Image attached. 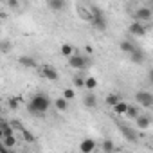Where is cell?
Segmentation results:
<instances>
[{"instance_id":"6da1fadb","label":"cell","mask_w":153,"mask_h":153,"mask_svg":"<svg viewBox=\"0 0 153 153\" xmlns=\"http://www.w3.org/2000/svg\"><path fill=\"white\" fill-rule=\"evenodd\" d=\"M51 108V99L47 94H36L31 97L29 105H27V110L31 115H36V117H42L47 114V110Z\"/></svg>"},{"instance_id":"7a4b0ae2","label":"cell","mask_w":153,"mask_h":153,"mask_svg":"<svg viewBox=\"0 0 153 153\" xmlns=\"http://www.w3.org/2000/svg\"><path fill=\"white\" fill-rule=\"evenodd\" d=\"M92 24L97 31H105L106 29V18H105V13L99 9V7H92Z\"/></svg>"},{"instance_id":"3957f363","label":"cell","mask_w":153,"mask_h":153,"mask_svg":"<svg viewBox=\"0 0 153 153\" xmlns=\"http://www.w3.org/2000/svg\"><path fill=\"white\" fill-rule=\"evenodd\" d=\"M135 101L142 108H151L153 106V94L151 92H146V90H139L135 94Z\"/></svg>"},{"instance_id":"277c9868","label":"cell","mask_w":153,"mask_h":153,"mask_svg":"<svg viewBox=\"0 0 153 153\" xmlns=\"http://www.w3.org/2000/svg\"><path fill=\"white\" fill-rule=\"evenodd\" d=\"M68 65L72 67V68H78V70H85V68H88V65H90V61L85 58V56H81V54H72L70 58H68Z\"/></svg>"},{"instance_id":"5b68a950","label":"cell","mask_w":153,"mask_h":153,"mask_svg":"<svg viewBox=\"0 0 153 153\" xmlns=\"http://www.w3.org/2000/svg\"><path fill=\"white\" fill-rule=\"evenodd\" d=\"M40 74L43 76L45 79H49V81H58L59 79V74H58V70L52 65H42L40 67Z\"/></svg>"},{"instance_id":"8992f818","label":"cell","mask_w":153,"mask_h":153,"mask_svg":"<svg viewBox=\"0 0 153 153\" xmlns=\"http://www.w3.org/2000/svg\"><path fill=\"white\" fill-rule=\"evenodd\" d=\"M128 31H130V34H131V36H144V34H146L144 22H139V20H135L133 24H130Z\"/></svg>"},{"instance_id":"52a82bcc","label":"cell","mask_w":153,"mask_h":153,"mask_svg":"<svg viewBox=\"0 0 153 153\" xmlns=\"http://www.w3.org/2000/svg\"><path fill=\"white\" fill-rule=\"evenodd\" d=\"M151 16H153V9L151 7H139L135 11V20H139V22H148Z\"/></svg>"},{"instance_id":"ba28073f","label":"cell","mask_w":153,"mask_h":153,"mask_svg":"<svg viewBox=\"0 0 153 153\" xmlns=\"http://www.w3.org/2000/svg\"><path fill=\"white\" fill-rule=\"evenodd\" d=\"M96 148H97V144H96L94 139H85V140H81V144H79V149H81L83 153H92Z\"/></svg>"},{"instance_id":"9c48e42d","label":"cell","mask_w":153,"mask_h":153,"mask_svg":"<svg viewBox=\"0 0 153 153\" xmlns=\"http://www.w3.org/2000/svg\"><path fill=\"white\" fill-rule=\"evenodd\" d=\"M130 59L135 63V65H140V63H144V59H146V54H144V51L142 49H135L131 54H130Z\"/></svg>"},{"instance_id":"30bf717a","label":"cell","mask_w":153,"mask_h":153,"mask_svg":"<svg viewBox=\"0 0 153 153\" xmlns=\"http://www.w3.org/2000/svg\"><path fill=\"white\" fill-rule=\"evenodd\" d=\"M18 63L24 67V68H36V59L33 58V56H20L18 58Z\"/></svg>"},{"instance_id":"8fae6325","label":"cell","mask_w":153,"mask_h":153,"mask_svg":"<svg viewBox=\"0 0 153 153\" xmlns=\"http://www.w3.org/2000/svg\"><path fill=\"white\" fill-rule=\"evenodd\" d=\"M119 124V130H121V133L128 139V140H131V142H137V135H135V131L131 130V128H128V126H124L123 123H117Z\"/></svg>"},{"instance_id":"7c38bea8","label":"cell","mask_w":153,"mask_h":153,"mask_svg":"<svg viewBox=\"0 0 153 153\" xmlns=\"http://www.w3.org/2000/svg\"><path fill=\"white\" fill-rule=\"evenodd\" d=\"M47 7L54 13L63 11L65 9V0H47Z\"/></svg>"},{"instance_id":"4fadbf2b","label":"cell","mask_w":153,"mask_h":153,"mask_svg":"<svg viewBox=\"0 0 153 153\" xmlns=\"http://www.w3.org/2000/svg\"><path fill=\"white\" fill-rule=\"evenodd\" d=\"M119 47H121V51H123V52H126L128 56H130V54H131V52H133V51L137 49V45H135V43H133L131 40H123Z\"/></svg>"},{"instance_id":"5bb4252c","label":"cell","mask_w":153,"mask_h":153,"mask_svg":"<svg viewBox=\"0 0 153 153\" xmlns=\"http://www.w3.org/2000/svg\"><path fill=\"white\" fill-rule=\"evenodd\" d=\"M54 106H56L59 112H67V108H68V99H65V97L61 96V97H58V99L54 101Z\"/></svg>"},{"instance_id":"9a60e30c","label":"cell","mask_w":153,"mask_h":153,"mask_svg":"<svg viewBox=\"0 0 153 153\" xmlns=\"http://www.w3.org/2000/svg\"><path fill=\"white\" fill-rule=\"evenodd\" d=\"M135 123H137V126L139 128H142V130H146L149 124H151V119L148 117V115H139L137 119H135Z\"/></svg>"},{"instance_id":"2e32d148","label":"cell","mask_w":153,"mask_h":153,"mask_svg":"<svg viewBox=\"0 0 153 153\" xmlns=\"http://www.w3.org/2000/svg\"><path fill=\"white\" fill-rule=\"evenodd\" d=\"M83 105H85L87 108H96V105H97L96 96H94V94H87V96H85V99H83Z\"/></svg>"},{"instance_id":"e0dca14e","label":"cell","mask_w":153,"mask_h":153,"mask_svg":"<svg viewBox=\"0 0 153 153\" xmlns=\"http://www.w3.org/2000/svg\"><path fill=\"white\" fill-rule=\"evenodd\" d=\"M128 119H137L140 114H139V106H135V105H128V110H126V114H124Z\"/></svg>"},{"instance_id":"ac0fdd59","label":"cell","mask_w":153,"mask_h":153,"mask_svg":"<svg viewBox=\"0 0 153 153\" xmlns=\"http://www.w3.org/2000/svg\"><path fill=\"white\" fill-rule=\"evenodd\" d=\"M59 52H61V56L70 58V56H72V52H74V47H72L70 43H63V45L59 47Z\"/></svg>"},{"instance_id":"d6986e66","label":"cell","mask_w":153,"mask_h":153,"mask_svg":"<svg viewBox=\"0 0 153 153\" xmlns=\"http://www.w3.org/2000/svg\"><path fill=\"white\" fill-rule=\"evenodd\" d=\"M105 101H106V105H108V106H112V108H114V106L121 101V96H119V94H108Z\"/></svg>"},{"instance_id":"ffe728a7","label":"cell","mask_w":153,"mask_h":153,"mask_svg":"<svg viewBox=\"0 0 153 153\" xmlns=\"http://www.w3.org/2000/svg\"><path fill=\"white\" fill-rule=\"evenodd\" d=\"M114 149H115V144L112 142V139H105V140L101 142V151L110 153V151H114Z\"/></svg>"},{"instance_id":"44dd1931","label":"cell","mask_w":153,"mask_h":153,"mask_svg":"<svg viewBox=\"0 0 153 153\" xmlns=\"http://www.w3.org/2000/svg\"><path fill=\"white\" fill-rule=\"evenodd\" d=\"M126 110H128V103H124L123 99L114 106V112H115V114H121V115H123V114H126Z\"/></svg>"},{"instance_id":"7402d4cb","label":"cell","mask_w":153,"mask_h":153,"mask_svg":"<svg viewBox=\"0 0 153 153\" xmlns=\"http://www.w3.org/2000/svg\"><path fill=\"white\" fill-rule=\"evenodd\" d=\"M2 142L7 149H13L15 144H16V139H15V135H9V137H2Z\"/></svg>"},{"instance_id":"603a6c76","label":"cell","mask_w":153,"mask_h":153,"mask_svg":"<svg viewBox=\"0 0 153 153\" xmlns=\"http://www.w3.org/2000/svg\"><path fill=\"white\" fill-rule=\"evenodd\" d=\"M85 87H87L88 90H94V88L97 87V79H96V78H92V76H88V78L85 79Z\"/></svg>"},{"instance_id":"cb8c5ba5","label":"cell","mask_w":153,"mask_h":153,"mask_svg":"<svg viewBox=\"0 0 153 153\" xmlns=\"http://www.w3.org/2000/svg\"><path fill=\"white\" fill-rule=\"evenodd\" d=\"M22 135H24V140H25V142H34V140H36V137H34L31 131H27L25 128L22 130Z\"/></svg>"},{"instance_id":"d4e9b609","label":"cell","mask_w":153,"mask_h":153,"mask_svg":"<svg viewBox=\"0 0 153 153\" xmlns=\"http://www.w3.org/2000/svg\"><path fill=\"white\" fill-rule=\"evenodd\" d=\"M61 96H63V97H65V99H68V101H72V99H74V97H76V94H74V90H72V88H65V90H63V94H61Z\"/></svg>"},{"instance_id":"484cf974","label":"cell","mask_w":153,"mask_h":153,"mask_svg":"<svg viewBox=\"0 0 153 153\" xmlns=\"http://www.w3.org/2000/svg\"><path fill=\"white\" fill-rule=\"evenodd\" d=\"M85 79L87 78H83V76H76V78H74V85L81 88V87H85Z\"/></svg>"},{"instance_id":"4316f807","label":"cell","mask_w":153,"mask_h":153,"mask_svg":"<svg viewBox=\"0 0 153 153\" xmlns=\"http://www.w3.org/2000/svg\"><path fill=\"white\" fill-rule=\"evenodd\" d=\"M18 103H20V99H18V97H11V99L7 101V105H9V108H11V110H16V108H18Z\"/></svg>"},{"instance_id":"83f0119b","label":"cell","mask_w":153,"mask_h":153,"mask_svg":"<svg viewBox=\"0 0 153 153\" xmlns=\"http://www.w3.org/2000/svg\"><path fill=\"white\" fill-rule=\"evenodd\" d=\"M11 124H13V128H15V130H24V126H22V123H20L18 119H13V121H11Z\"/></svg>"},{"instance_id":"f1b7e54d","label":"cell","mask_w":153,"mask_h":153,"mask_svg":"<svg viewBox=\"0 0 153 153\" xmlns=\"http://www.w3.org/2000/svg\"><path fill=\"white\" fill-rule=\"evenodd\" d=\"M18 4H20L18 0H7V6H9L11 9H16V7H18Z\"/></svg>"},{"instance_id":"f546056e","label":"cell","mask_w":153,"mask_h":153,"mask_svg":"<svg viewBox=\"0 0 153 153\" xmlns=\"http://www.w3.org/2000/svg\"><path fill=\"white\" fill-rule=\"evenodd\" d=\"M148 81L153 85V68H149V72H148Z\"/></svg>"},{"instance_id":"4dcf8cb0","label":"cell","mask_w":153,"mask_h":153,"mask_svg":"<svg viewBox=\"0 0 153 153\" xmlns=\"http://www.w3.org/2000/svg\"><path fill=\"white\" fill-rule=\"evenodd\" d=\"M2 51H4V54H7V51H9V43H7V42L2 43Z\"/></svg>"},{"instance_id":"1f68e13d","label":"cell","mask_w":153,"mask_h":153,"mask_svg":"<svg viewBox=\"0 0 153 153\" xmlns=\"http://www.w3.org/2000/svg\"><path fill=\"white\" fill-rule=\"evenodd\" d=\"M151 9H153V7H151Z\"/></svg>"}]
</instances>
